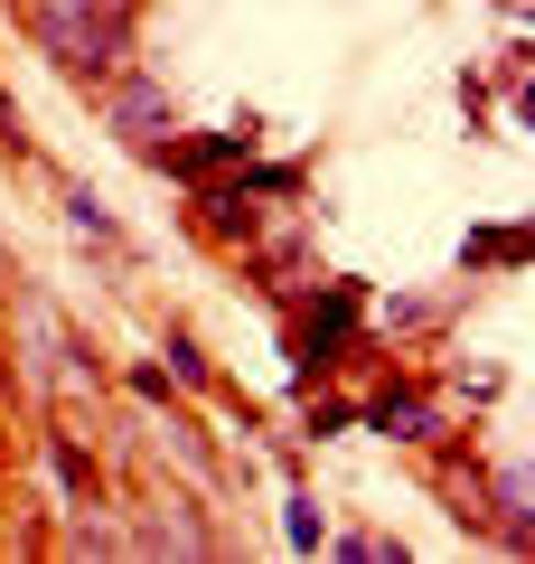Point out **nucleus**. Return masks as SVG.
Returning a JSON list of instances; mask_svg holds the SVG:
<instances>
[{
    "label": "nucleus",
    "instance_id": "1",
    "mask_svg": "<svg viewBox=\"0 0 535 564\" xmlns=\"http://www.w3.org/2000/svg\"><path fill=\"white\" fill-rule=\"evenodd\" d=\"M10 10L39 39V57L85 95L141 57V0H10Z\"/></svg>",
    "mask_w": 535,
    "mask_h": 564
},
{
    "label": "nucleus",
    "instance_id": "2",
    "mask_svg": "<svg viewBox=\"0 0 535 564\" xmlns=\"http://www.w3.org/2000/svg\"><path fill=\"white\" fill-rule=\"evenodd\" d=\"M282 348H292V377L301 395L329 377H348L357 358H376V339H367V282H301L292 302H282Z\"/></svg>",
    "mask_w": 535,
    "mask_h": 564
},
{
    "label": "nucleus",
    "instance_id": "3",
    "mask_svg": "<svg viewBox=\"0 0 535 564\" xmlns=\"http://www.w3.org/2000/svg\"><path fill=\"white\" fill-rule=\"evenodd\" d=\"M263 151V113H236L226 132H151L141 141V170H160V180H178V188H198V180H226V170H244Z\"/></svg>",
    "mask_w": 535,
    "mask_h": 564
},
{
    "label": "nucleus",
    "instance_id": "4",
    "mask_svg": "<svg viewBox=\"0 0 535 564\" xmlns=\"http://www.w3.org/2000/svg\"><path fill=\"white\" fill-rule=\"evenodd\" d=\"M357 423H367V433H385V443H441V433H451V395H441L433 377H414V367H395V377L376 386V395L357 404Z\"/></svg>",
    "mask_w": 535,
    "mask_h": 564
},
{
    "label": "nucleus",
    "instance_id": "5",
    "mask_svg": "<svg viewBox=\"0 0 535 564\" xmlns=\"http://www.w3.org/2000/svg\"><path fill=\"white\" fill-rule=\"evenodd\" d=\"M132 555H226V527L207 518V489H151L132 527Z\"/></svg>",
    "mask_w": 535,
    "mask_h": 564
},
{
    "label": "nucleus",
    "instance_id": "6",
    "mask_svg": "<svg viewBox=\"0 0 535 564\" xmlns=\"http://www.w3.org/2000/svg\"><path fill=\"white\" fill-rule=\"evenodd\" d=\"M95 104H103V132H122L132 151H141L151 132H170V122H178V95H170V76H151L141 57L122 66V76H103V85H95Z\"/></svg>",
    "mask_w": 535,
    "mask_h": 564
},
{
    "label": "nucleus",
    "instance_id": "7",
    "mask_svg": "<svg viewBox=\"0 0 535 564\" xmlns=\"http://www.w3.org/2000/svg\"><path fill=\"white\" fill-rule=\"evenodd\" d=\"M263 207H273V198H254V188H244L236 170H226V180H198V188H188V236H198V245H217V254H236V245L254 236V217H263Z\"/></svg>",
    "mask_w": 535,
    "mask_h": 564
},
{
    "label": "nucleus",
    "instance_id": "8",
    "mask_svg": "<svg viewBox=\"0 0 535 564\" xmlns=\"http://www.w3.org/2000/svg\"><path fill=\"white\" fill-rule=\"evenodd\" d=\"M160 452H170V462L188 470V489H207V499H217V489H226V452L207 443V423L188 414V404H178V395L160 404Z\"/></svg>",
    "mask_w": 535,
    "mask_h": 564
},
{
    "label": "nucleus",
    "instance_id": "9",
    "mask_svg": "<svg viewBox=\"0 0 535 564\" xmlns=\"http://www.w3.org/2000/svg\"><path fill=\"white\" fill-rule=\"evenodd\" d=\"M39 452H47V470H57L66 499H103V462H95V443H85V423H76V414H47Z\"/></svg>",
    "mask_w": 535,
    "mask_h": 564
},
{
    "label": "nucleus",
    "instance_id": "10",
    "mask_svg": "<svg viewBox=\"0 0 535 564\" xmlns=\"http://www.w3.org/2000/svg\"><path fill=\"white\" fill-rule=\"evenodd\" d=\"M57 207H66V226H76L85 245H103V254H122V217H113V207H103V198H95L85 180H66V188H57Z\"/></svg>",
    "mask_w": 535,
    "mask_h": 564
},
{
    "label": "nucleus",
    "instance_id": "11",
    "mask_svg": "<svg viewBox=\"0 0 535 564\" xmlns=\"http://www.w3.org/2000/svg\"><path fill=\"white\" fill-rule=\"evenodd\" d=\"M460 273H526V226H479L460 245Z\"/></svg>",
    "mask_w": 535,
    "mask_h": 564
},
{
    "label": "nucleus",
    "instance_id": "12",
    "mask_svg": "<svg viewBox=\"0 0 535 564\" xmlns=\"http://www.w3.org/2000/svg\"><path fill=\"white\" fill-rule=\"evenodd\" d=\"M160 358H170V386H178V395H217V367H207V348L188 339L178 321H170V339H160Z\"/></svg>",
    "mask_w": 535,
    "mask_h": 564
},
{
    "label": "nucleus",
    "instance_id": "13",
    "mask_svg": "<svg viewBox=\"0 0 535 564\" xmlns=\"http://www.w3.org/2000/svg\"><path fill=\"white\" fill-rule=\"evenodd\" d=\"M282 536H292L301 555H319V545H329V518H319L310 489H292V499H282Z\"/></svg>",
    "mask_w": 535,
    "mask_h": 564
},
{
    "label": "nucleus",
    "instance_id": "14",
    "mask_svg": "<svg viewBox=\"0 0 535 564\" xmlns=\"http://www.w3.org/2000/svg\"><path fill=\"white\" fill-rule=\"evenodd\" d=\"M236 180L254 188V198H301V188H310V170H301V161H244Z\"/></svg>",
    "mask_w": 535,
    "mask_h": 564
},
{
    "label": "nucleus",
    "instance_id": "15",
    "mask_svg": "<svg viewBox=\"0 0 535 564\" xmlns=\"http://www.w3.org/2000/svg\"><path fill=\"white\" fill-rule=\"evenodd\" d=\"M348 564H404V536H367V527H348V536H329Z\"/></svg>",
    "mask_w": 535,
    "mask_h": 564
},
{
    "label": "nucleus",
    "instance_id": "16",
    "mask_svg": "<svg viewBox=\"0 0 535 564\" xmlns=\"http://www.w3.org/2000/svg\"><path fill=\"white\" fill-rule=\"evenodd\" d=\"M122 386H132V395L151 404V414H160V404L178 395V386H170V367H160V358H132V367H122Z\"/></svg>",
    "mask_w": 535,
    "mask_h": 564
},
{
    "label": "nucleus",
    "instance_id": "17",
    "mask_svg": "<svg viewBox=\"0 0 535 564\" xmlns=\"http://www.w3.org/2000/svg\"><path fill=\"white\" fill-rule=\"evenodd\" d=\"M0 151H10V161H29V132H20V104H10V85H0Z\"/></svg>",
    "mask_w": 535,
    "mask_h": 564
},
{
    "label": "nucleus",
    "instance_id": "18",
    "mask_svg": "<svg viewBox=\"0 0 535 564\" xmlns=\"http://www.w3.org/2000/svg\"><path fill=\"white\" fill-rule=\"evenodd\" d=\"M0 395H10V348H0Z\"/></svg>",
    "mask_w": 535,
    "mask_h": 564
}]
</instances>
